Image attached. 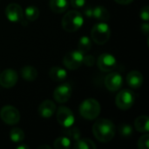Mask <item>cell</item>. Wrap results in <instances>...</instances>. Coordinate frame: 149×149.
<instances>
[{"label": "cell", "instance_id": "cell-1", "mask_svg": "<svg viewBox=\"0 0 149 149\" xmlns=\"http://www.w3.org/2000/svg\"><path fill=\"white\" fill-rule=\"evenodd\" d=\"M93 134L99 141L107 143L115 135V126L110 120L100 119L93 126Z\"/></svg>", "mask_w": 149, "mask_h": 149}, {"label": "cell", "instance_id": "cell-2", "mask_svg": "<svg viewBox=\"0 0 149 149\" xmlns=\"http://www.w3.org/2000/svg\"><path fill=\"white\" fill-rule=\"evenodd\" d=\"M84 23L82 14L75 10L67 11L62 18V27L67 32L77 31Z\"/></svg>", "mask_w": 149, "mask_h": 149}, {"label": "cell", "instance_id": "cell-3", "mask_svg": "<svg viewBox=\"0 0 149 149\" xmlns=\"http://www.w3.org/2000/svg\"><path fill=\"white\" fill-rule=\"evenodd\" d=\"M101 111L100 104L95 99L85 100L79 106L80 115L89 120L96 119Z\"/></svg>", "mask_w": 149, "mask_h": 149}, {"label": "cell", "instance_id": "cell-4", "mask_svg": "<svg viewBox=\"0 0 149 149\" xmlns=\"http://www.w3.org/2000/svg\"><path fill=\"white\" fill-rule=\"evenodd\" d=\"M111 36V30L107 24L104 22L95 24L91 31L92 40L97 45H104L106 44Z\"/></svg>", "mask_w": 149, "mask_h": 149}, {"label": "cell", "instance_id": "cell-5", "mask_svg": "<svg viewBox=\"0 0 149 149\" xmlns=\"http://www.w3.org/2000/svg\"><path fill=\"white\" fill-rule=\"evenodd\" d=\"M134 100L135 96L134 92L130 89H123L117 94L115 99V104L119 109L128 110L133 107Z\"/></svg>", "mask_w": 149, "mask_h": 149}, {"label": "cell", "instance_id": "cell-6", "mask_svg": "<svg viewBox=\"0 0 149 149\" xmlns=\"http://www.w3.org/2000/svg\"><path fill=\"white\" fill-rule=\"evenodd\" d=\"M83 58L84 53L79 50L72 51L65 55L63 58V64L69 70H77L83 64Z\"/></svg>", "mask_w": 149, "mask_h": 149}, {"label": "cell", "instance_id": "cell-7", "mask_svg": "<svg viewBox=\"0 0 149 149\" xmlns=\"http://www.w3.org/2000/svg\"><path fill=\"white\" fill-rule=\"evenodd\" d=\"M0 118L7 125H16L20 120L19 111L12 106H4L0 111Z\"/></svg>", "mask_w": 149, "mask_h": 149}, {"label": "cell", "instance_id": "cell-8", "mask_svg": "<svg viewBox=\"0 0 149 149\" xmlns=\"http://www.w3.org/2000/svg\"><path fill=\"white\" fill-rule=\"evenodd\" d=\"M57 120L65 128L72 127L74 124V115L71 109L61 106L57 110Z\"/></svg>", "mask_w": 149, "mask_h": 149}, {"label": "cell", "instance_id": "cell-9", "mask_svg": "<svg viewBox=\"0 0 149 149\" xmlns=\"http://www.w3.org/2000/svg\"><path fill=\"white\" fill-rule=\"evenodd\" d=\"M117 65L116 58L113 55L110 53H103L101 54L98 60H97V65L100 71L105 72H112Z\"/></svg>", "mask_w": 149, "mask_h": 149}, {"label": "cell", "instance_id": "cell-10", "mask_svg": "<svg viewBox=\"0 0 149 149\" xmlns=\"http://www.w3.org/2000/svg\"><path fill=\"white\" fill-rule=\"evenodd\" d=\"M72 96V86L69 83L58 86L53 92V98L58 103H65Z\"/></svg>", "mask_w": 149, "mask_h": 149}, {"label": "cell", "instance_id": "cell-11", "mask_svg": "<svg viewBox=\"0 0 149 149\" xmlns=\"http://www.w3.org/2000/svg\"><path fill=\"white\" fill-rule=\"evenodd\" d=\"M105 86L111 92H116L120 89L122 84H123V79L122 76L116 72L108 73L104 81Z\"/></svg>", "mask_w": 149, "mask_h": 149}, {"label": "cell", "instance_id": "cell-12", "mask_svg": "<svg viewBox=\"0 0 149 149\" xmlns=\"http://www.w3.org/2000/svg\"><path fill=\"white\" fill-rule=\"evenodd\" d=\"M5 15L8 20L10 22H19L24 17V11L22 7L16 3H9L5 8Z\"/></svg>", "mask_w": 149, "mask_h": 149}, {"label": "cell", "instance_id": "cell-13", "mask_svg": "<svg viewBox=\"0 0 149 149\" xmlns=\"http://www.w3.org/2000/svg\"><path fill=\"white\" fill-rule=\"evenodd\" d=\"M18 79L17 73L13 69H6L0 73V86L4 88L13 87Z\"/></svg>", "mask_w": 149, "mask_h": 149}, {"label": "cell", "instance_id": "cell-14", "mask_svg": "<svg viewBox=\"0 0 149 149\" xmlns=\"http://www.w3.org/2000/svg\"><path fill=\"white\" fill-rule=\"evenodd\" d=\"M38 114L43 118H50L56 112V105L52 100H44L38 107Z\"/></svg>", "mask_w": 149, "mask_h": 149}, {"label": "cell", "instance_id": "cell-15", "mask_svg": "<svg viewBox=\"0 0 149 149\" xmlns=\"http://www.w3.org/2000/svg\"><path fill=\"white\" fill-rule=\"evenodd\" d=\"M143 80H144L143 75L139 71H135V70L131 71L127 76V85L134 89L140 88L143 84Z\"/></svg>", "mask_w": 149, "mask_h": 149}, {"label": "cell", "instance_id": "cell-16", "mask_svg": "<svg viewBox=\"0 0 149 149\" xmlns=\"http://www.w3.org/2000/svg\"><path fill=\"white\" fill-rule=\"evenodd\" d=\"M49 76L53 81L61 82L66 79L67 72L64 68L60 66H53L49 71Z\"/></svg>", "mask_w": 149, "mask_h": 149}, {"label": "cell", "instance_id": "cell-17", "mask_svg": "<svg viewBox=\"0 0 149 149\" xmlns=\"http://www.w3.org/2000/svg\"><path fill=\"white\" fill-rule=\"evenodd\" d=\"M68 1L67 0H50L49 7L51 10L54 13H63L68 9Z\"/></svg>", "mask_w": 149, "mask_h": 149}, {"label": "cell", "instance_id": "cell-18", "mask_svg": "<svg viewBox=\"0 0 149 149\" xmlns=\"http://www.w3.org/2000/svg\"><path fill=\"white\" fill-rule=\"evenodd\" d=\"M149 118L147 115H141L134 120V127L140 133H148L149 131Z\"/></svg>", "mask_w": 149, "mask_h": 149}, {"label": "cell", "instance_id": "cell-19", "mask_svg": "<svg viewBox=\"0 0 149 149\" xmlns=\"http://www.w3.org/2000/svg\"><path fill=\"white\" fill-rule=\"evenodd\" d=\"M21 76L24 80L31 82L37 79L38 71L31 65H25L21 69Z\"/></svg>", "mask_w": 149, "mask_h": 149}, {"label": "cell", "instance_id": "cell-20", "mask_svg": "<svg viewBox=\"0 0 149 149\" xmlns=\"http://www.w3.org/2000/svg\"><path fill=\"white\" fill-rule=\"evenodd\" d=\"M93 17L100 21H108L110 19V13L107 8L104 6L99 5L93 8Z\"/></svg>", "mask_w": 149, "mask_h": 149}, {"label": "cell", "instance_id": "cell-21", "mask_svg": "<svg viewBox=\"0 0 149 149\" xmlns=\"http://www.w3.org/2000/svg\"><path fill=\"white\" fill-rule=\"evenodd\" d=\"M75 149H95L97 146L89 139H79L73 145Z\"/></svg>", "mask_w": 149, "mask_h": 149}, {"label": "cell", "instance_id": "cell-22", "mask_svg": "<svg viewBox=\"0 0 149 149\" xmlns=\"http://www.w3.org/2000/svg\"><path fill=\"white\" fill-rule=\"evenodd\" d=\"M92 48V40L87 36H83L80 38L78 43V50L82 53L88 52Z\"/></svg>", "mask_w": 149, "mask_h": 149}, {"label": "cell", "instance_id": "cell-23", "mask_svg": "<svg viewBox=\"0 0 149 149\" xmlns=\"http://www.w3.org/2000/svg\"><path fill=\"white\" fill-rule=\"evenodd\" d=\"M10 138L15 143H20L24 139V133L18 127H13L10 131Z\"/></svg>", "mask_w": 149, "mask_h": 149}, {"label": "cell", "instance_id": "cell-24", "mask_svg": "<svg viewBox=\"0 0 149 149\" xmlns=\"http://www.w3.org/2000/svg\"><path fill=\"white\" fill-rule=\"evenodd\" d=\"M39 16V10L36 6H28L24 10V17L29 21H35Z\"/></svg>", "mask_w": 149, "mask_h": 149}, {"label": "cell", "instance_id": "cell-25", "mask_svg": "<svg viewBox=\"0 0 149 149\" xmlns=\"http://www.w3.org/2000/svg\"><path fill=\"white\" fill-rule=\"evenodd\" d=\"M53 146L56 149H68L71 148V140L66 136H61L54 141Z\"/></svg>", "mask_w": 149, "mask_h": 149}, {"label": "cell", "instance_id": "cell-26", "mask_svg": "<svg viewBox=\"0 0 149 149\" xmlns=\"http://www.w3.org/2000/svg\"><path fill=\"white\" fill-rule=\"evenodd\" d=\"M65 134L66 135V137H68L70 140H73V141H77L80 138V135H81V133L79 131V129L78 127H66L65 128Z\"/></svg>", "mask_w": 149, "mask_h": 149}, {"label": "cell", "instance_id": "cell-27", "mask_svg": "<svg viewBox=\"0 0 149 149\" xmlns=\"http://www.w3.org/2000/svg\"><path fill=\"white\" fill-rule=\"evenodd\" d=\"M120 134L124 138H128L133 134V127L130 125L123 124L120 127Z\"/></svg>", "mask_w": 149, "mask_h": 149}, {"label": "cell", "instance_id": "cell-28", "mask_svg": "<svg viewBox=\"0 0 149 149\" xmlns=\"http://www.w3.org/2000/svg\"><path fill=\"white\" fill-rule=\"evenodd\" d=\"M138 148L140 149H148L149 148V134H143L138 141Z\"/></svg>", "mask_w": 149, "mask_h": 149}, {"label": "cell", "instance_id": "cell-29", "mask_svg": "<svg viewBox=\"0 0 149 149\" xmlns=\"http://www.w3.org/2000/svg\"><path fill=\"white\" fill-rule=\"evenodd\" d=\"M95 63V58L92 55H85L83 58V64L86 66H93Z\"/></svg>", "mask_w": 149, "mask_h": 149}, {"label": "cell", "instance_id": "cell-30", "mask_svg": "<svg viewBox=\"0 0 149 149\" xmlns=\"http://www.w3.org/2000/svg\"><path fill=\"white\" fill-rule=\"evenodd\" d=\"M140 17L142 20L144 21H148L149 20V6L146 5L141 8L140 11Z\"/></svg>", "mask_w": 149, "mask_h": 149}, {"label": "cell", "instance_id": "cell-31", "mask_svg": "<svg viewBox=\"0 0 149 149\" xmlns=\"http://www.w3.org/2000/svg\"><path fill=\"white\" fill-rule=\"evenodd\" d=\"M86 0H71V5L75 9L83 8L86 4Z\"/></svg>", "mask_w": 149, "mask_h": 149}, {"label": "cell", "instance_id": "cell-32", "mask_svg": "<svg viewBox=\"0 0 149 149\" xmlns=\"http://www.w3.org/2000/svg\"><path fill=\"white\" fill-rule=\"evenodd\" d=\"M93 8H92L90 6H87L84 9V14L88 18L93 17Z\"/></svg>", "mask_w": 149, "mask_h": 149}, {"label": "cell", "instance_id": "cell-33", "mask_svg": "<svg viewBox=\"0 0 149 149\" xmlns=\"http://www.w3.org/2000/svg\"><path fill=\"white\" fill-rule=\"evenodd\" d=\"M141 31L146 35V36H148L149 34V24L146 21L145 23H143L141 25Z\"/></svg>", "mask_w": 149, "mask_h": 149}, {"label": "cell", "instance_id": "cell-34", "mask_svg": "<svg viewBox=\"0 0 149 149\" xmlns=\"http://www.w3.org/2000/svg\"><path fill=\"white\" fill-rule=\"evenodd\" d=\"M117 3L119 4H123V5H126V4H129L131 3L134 0H114Z\"/></svg>", "mask_w": 149, "mask_h": 149}, {"label": "cell", "instance_id": "cell-35", "mask_svg": "<svg viewBox=\"0 0 149 149\" xmlns=\"http://www.w3.org/2000/svg\"><path fill=\"white\" fill-rule=\"evenodd\" d=\"M17 149H29V147L26 145H20V146H17Z\"/></svg>", "mask_w": 149, "mask_h": 149}, {"label": "cell", "instance_id": "cell-36", "mask_svg": "<svg viewBox=\"0 0 149 149\" xmlns=\"http://www.w3.org/2000/svg\"><path fill=\"white\" fill-rule=\"evenodd\" d=\"M42 148L51 149V147H49V146H47V145H43V146H40V147H38V149H42Z\"/></svg>", "mask_w": 149, "mask_h": 149}]
</instances>
